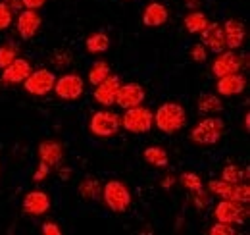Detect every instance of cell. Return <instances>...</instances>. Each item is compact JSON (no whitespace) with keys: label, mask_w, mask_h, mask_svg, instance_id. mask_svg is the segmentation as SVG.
Wrapping results in <instances>:
<instances>
[{"label":"cell","mask_w":250,"mask_h":235,"mask_svg":"<svg viewBox=\"0 0 250 235\" xmlns=\"http://www.w3.org/2000/svg\"><path fill=\"white\" fill-rule=\"evenodd\" d=\"M154 125L160 131L173 135L187 125V112L179 102H164L154 112Z\"/></svg>","instance_id":"6da1fadb"},{"label":"cell","mask_w":250,"mask_h":235,"mask_svg":"<svg viewBox=\"0 0 250 235\" xmlns=\"http://www.w3.org/2000/svg\"><path fill=\"white\" fill-rule=\"evenodd\" d=\"M225 133V121L221 118L208 116L200 119L192 129L188 139L196 145H216Z\"/></svg>","instance_id":"7a4b0ae2"},{"label":"cell","mask_w":250,"mask_h":235,"mask_svg":"<svg viewBox=\"0 0 250 235\" xmlns=\"http://www.w3.org/2000/svg\"><path fill=\"white\" fill-rule=\"evenodd\" d=\"M102 199H104L106 206L116 214L127 212L129 206H131V201H133L131 191L127 189V185L124 181H118V179L106 181V185L102 187Z\"/></svg>","instance_id":"3957f363"},{"label":"cell","mask_w":250,"mask_h":235,"mask_svg":"<svg viewBox=\"0 0 250 235\" xmlns=\"http://www.w3.org/2000/svg\"><path fill=\"white\" fill-rule=\"evenodd\" d=\"M206 189H208V193L216 195L219 199L247 203V205L250 201L249 183H229V181H223V179H212V181H208Z\"/></svg>","instance_id":"277c9868"},{"label":"cell","mask_w":250,"mask_h":235,"mask_svg":"<svg viewBox=\"0 0 250 235\" xmlns=\"http://www.w3.org/2000/svg\"><path fill=\"white\" fill-rule=\"evenodd\" d=\"M152 125H154V112L141 104L127 108L122 116V127L129 133H148Z\"/></svg>","instance_id":"5b68a950"},{"label":"cell","mask_w":250,"mask_h":235,"mask_svg":"<svg viewBox=\"0 0 250 235\" xmlns=\"http://www.w3.org/2000/svg\"><path fill=\"white\" fill-rule=\"evenodd\" d=\"M89 127H91V133L96 137H102V139L114 137L122 129V116H118L112 110H98L91 118Z\"/></svg>","instance_id":"8992f818"},{"label":"cell","mask_w":250,"mask_h":235,"mask_svg":"<svg viewBox=\"0 0 250 235\" xmlns=\"http://www.w3.org/2000/svg\"><path fill=\"white\" fill-rule=\"evenodd\" d=\"M214 216L218 222L225 224H245L249 218V206L247 203H237V201H227L221 199L216 208H214Z\"/></svg>","instance_id":"52a82bcc"},{"label":"cell","mask_w":250,"mask_h":235,"mask_svg":"<svg viewBox=\"0 0 250 235\" xmlns=\"http://www.w3.org/2000/svg\"><path fill=\"white\" fill-rule=\"evenodd\" d=\"M54 83H56V73H52L50 70L42 68V70H33L31 73L25 77L23 89H25L29 94L44 96V94L52 93Z\"/></svg>","instance_id":"ba28073f"},{"label":"cell","mask_w":250,"mask_h":235,"mask_svg":"<svg viewBox=\"0 0 250 235\" xmlns=\"http://www.w3.org/2000/svg\"><path fill=\"white\" fill-rule=\"evenodd\" d=\"M52 91H54L62 100L71 102V100H77V98L83 94V91H85V81H83V77H81L79 73H63L62 77L56 79Z\"/></svg>","instance_id":"9c48e42d"},{"label":"cell","mask_w":250,"mask_h":235,"mask_svg":"<svg viewBox=\"0 0 250 235\" xmlns=\"http://www.w3.org/2000/svg\"><path fill=\"white\" fill-rule=\"evenodd\" d=\"M122 87V79L118 75H108L106 79H102L98 85H94V100L96 104L100 106H114L116 104V96H118V91Z\"/></svg>","instance_id":"30bf717a"},{"label":"cell","mask_w":250,"mask_h":235,"mask_svg":"<svg viewBox=\"0 0 250 235\" xmlns=\"http://www.w3.org/2000/svg\"><path fill=\"white\" fill-rule=\"evenodd\" d=\"M243 62L245 60L241 58L235 50H231V48L229 50H221V52H218V58L214 60V64H212V73L216 77L237 73V71H241Z\"/></svg>","instance_id":"8fae6325"},{"label":"cell","mask_w":250,"mask_h":235,"mask_svg":"<svg viewBox=\"0 0 250 235\" xmlns=\"http://www.w3.org/2000/svg\"><path fill=\"white\" fill-rule=\"evenodd\" d=\"M31 71H33L31 62L18 56L14 62H10L6 68H2L0 79H2V83H6V85H16V83H23L25 77H27Z\"/></svg>","instance_id":"7c38bea8"},{"label":"cell","mask_w":250,"mask_h":235,"mask_svg":"<svg viewBox=\"0 0 250 235\" xmlns=\"http://www.w3.org/2000/svg\"><path fill=\"white\" fill-rule=\"evenodd\" d=\"M42 25V18L37 10H27L23 8L18 16V22H16V29H18V35L23 39V41H29L37 35V31L41 29Z\"/></svg>","instance_id":"4fadbf2b"},{"label":"cell","mask_w":250,"mask_h":235,"mask_svg":"<svg viewBox=\"0 0 250 235\" xmlns=\"http://www.w3.org/2000/svg\"><path fill=\"white\" fill-rule=\"evenodd\" d=\"M21 208H23V214L27 216H44L48 210H50V197L44 193V191H29L25 197H23V203H21Z\"/></svg>","instance_id":"5bb4252c"},{"label":"cell","mask_w":250,"mask_h":235,"mask_svg":"<svg viewBox=\"0 0 250 235\" xmlns=\"http://www.w3.org/2000/svg\"><path fill=\"white\" fill-rule=\"evenodd\" d=\"M145 89L141 87L139 83H122V87L118 91V96H116V104L120 108H133V106H139L145 102Z\"/></svg>","instance_id":"9a60e30c"},{"label":"cell","mask_w":250,"mask_h":235,"mask_svg":"<svg viewBox=\"0 0 250 235\" xmlns=\"http://www.w3.org/2000/svg\"><path fill=\"white\" fill-rule=\"evenodd\" d=\"M221 27H223V35H225V45H227V48L237 50V48H241V47L245 45L247 27H245V24H243L241 20L231 18V20H227Z\"/></svg>","instance_id":"2e32d148"},{"label":"cell","mask_w":250,"mask_h":235,"mask_svg":"<svg viewBox=\"0 0 250 235\" xmlns=\"http://www.w3.org/2000/svg\"><path fill=\"white\" fill-rule=\"evenodd\" d=\"M245 89H247V77L241 71L221 75L218 77V83H216V91L221 96H235V94L245 93Z\"/></svg>","instance_id":"e0dca14e"},{"label":"cell","mask_w":250,"mask_h":235,"mask_svg":"<svg viewBox=\"0 0 250 235\" xmlns=\"http://www.w3.org/2000/svg\"><path fill=\"white\" fill-rule=\"evenodd\" d=\"M200 37H202V45L206 48H210L212 52H216V54L227 48L221 24H208L204 27V31H200Z\"/></svg>","instance_id":"ac0fdd59"},{"label":"cell","mask_w":250,"mask_h":235,"mask_svg":"<svg viewBox=\"0 0 250 235\" xmlns=\"http://www.w3.org/2000/svg\"><path fill=\"white\" fill-rule=\"evenodd\" d=\"M63 158V147L60 141L54 139H46L39 145V160L46 166H58Z\"/></svg>","instance_id":"d6986e66"},{"label":"cell","mask_w":250,"mask_h":235,"mask_svg":"<svg viewBox=\"0 0 250 235\" xmlns=\"http://www.w3.org/2000/svg\"><path fill=\"white\" fill-rule=\"evenodd\" d=\"M167 18H169V12L160 2H150L143 12V24L146 27H160L167 22Z\"/></svg>","instance_id":"ffe728a7"},{"label":"cell","mask_w":250,"mask_h":235,"mask_svg":"<svg viewBox=\"0 0 250 235\" xmlns=\"http://www.w3.org/2000/svg\"><path fill=\"white\" fill-rule=\"evenodd\" d=\"M77 191L85 201H98L102 197V183L94 176H87L79 183Z\"/></svg>","instance_id":"44dd1931"},{"label":"cell","mask_w":250,"mask_h":235,"mask_svg":"<svg viewBox=\"0 0 250 235\" xmlns=\"http://www.w3.org/2000/svg\"><path fill=\"white\" fill-rule=\"evenodd\" d=\"M143 158L158 170H166L167 164H169V156H167V150L164 147H146L143 152Z\"/></svg>","instance_id":"7402d4cb"},{"label":"cell","mask_w":250,"mask_h":235,"mask_svg":"<svg viewBox=\"0 0 250 235\" xmlns=\"http://www.w3.org/2000/svg\"><path fill=\"white\" fill-rule=\"evenodd\" d=\"M85 48L91 54H102V52H106L110 48V37L106 33H100V31L93 33V35H89L85 39Z\"/></svg>","instance_id":"603a6c76"},{"label":"cell","mask_w":250,"mask_h":235,"mask_svg":"<svg viewBox=\"0 0 250 235\" xmlns=\"http://www.w3.org/2000/svg\"><path fill=\"white\" fill-rule=\"evenodd\" d=\"M210 22H208V16L204 14V12H198V10H190L187 16H185V20H183V25H185V29L188 33H200V31H204V27L208 25Z\"/></svg>","instance_id":"cb8c5ba5"},{"label":"cell","mask_w":250,"mask_h":235,"mask_svg":"<svg viewBox=\"0 0 250 235\" xmlns=\"http://www.w3.org/2000/svg\"><path fill=\"white\" fill-rule=\"evenodd\" d=\"M221 110H223V102L216 94H202L198 98V112L200 114L212 116V114H218Z\"/></svg>","instance_id":"d4e9b609"},{"label":"cell","mask_w":250,"mask_h":235,"mask_svg":"<svg viewBox=\"0 0 250 235\" xmlns=\"http://www.w3.org/2000/svg\"><path fill=\"white\" fill-rule=\"evenodd\" d=\"M247 177H249V170H247V168H241V166H237V164H227V166H223L219 179L229 181V183H241V181H245Z\"/></svg>","instance_id":"484cf974"},{"label":"cell","mask_w":250,"mask_h":235,"mask_svg":"<svg viewBox=\"0 0 250 235\" xmlns=\"http://www.w3.org/2000/svg\"><path fill=\"white\" fill-rule=\"evenodd\" d=\"M110 73H112V71H110V64L104 62V60H96L93 66H91V70H89V83H91V85H98V83H100L102 79H106Z\"/></svg>","instance_id":"4316f807"},{"label":"cell","mask_w":250,"mask_h":235,"mask_svg":"<svg viewBox=\"0 0 250 235\" xmlns=\"http://www.w3.org/2000/svg\"><path fill=\"white\" fill-rule=\"evenodd\" d=\"M177 181H179L187 191H190V193H196V191L204 189V181L200 179L198 174H194V172H183Z\"/></svg>","instance_id":"83f0119b"},{"label":"cell","mask_w":250,"mask_h":235,"mask_svg":"<svg viewBox=\"0 0 250 235\" xmlns=\"http://www.w3.org/2000/svg\"><path fill=\"white\" fill-rule=\"evenodd\" d=\"M18 56H20V48H18L16 45H12V43L2 45V47H0V70L6 68L10 62H14Z\"/></svg>","instance_id":"f1b7e54d"},{"label":"cell","mask_w":250,"mask_h":235,"mask_svg":"<svg viewBox=\"0 0 250 235\" xmlns=\"http://www.w3.org/2000/svg\"><path fill=\"white\" fill-rule=\"evenodd\" d=\"M71 52L69 50H56V52H52V56H50V64L56 68V70H65L69 64H71Z\"/></svg>","instance_id":"f546056e"},{"label":"cell","mask_w":250,"mask_h":235,"mask_svg":"<svg viewBox=\"0 0 250 235\" xmlns=\"http://www.w3.org/2000/svg\"><path fill=\"white\" fill-rule=\"evenodd\" d=\"M14 24V10L2 0L0 2V31L8 29Z\"/></svg>","instance_id":"4dcf8cb0"},{"label":"cell","mask_w":250,"mask_h":235,"mask_svg":"<svg viewBox=\"0 0 250 235\" xmlns=\"http://www.w3.org/2000/svg\"><path fill=\"white\" fill-rule=\"evenodd\" d=\"M190 60L192 62H206L208 58V48L202 45V43H198V45H194L192 48H190Z\"/></svg>","instance_id":"1f68e13d"},{"label":"cell","mask_w":250,"mask_h":235,"mask_svg":"<svg viewBox=\"0 0 250 235\" xmlns=\"http://www.w3.org/2000/svg\"><path fill=\"white\" fill-rule=\"evenodd\" d=\"M210 234L212 235H235V228L231 224H225V222H216L212 228H210Z\"/></svg>","instance_id":"d6a6232c"},{"label":"cell","mask_w":250,"mask_h":235,"mask_svg":"<svg viewBox=\"0 0 250 235\" xmlns=\"http://www.w3.org/2000/svg\"><path fill=\"white\" fill-rule=\"evenodd\" d=\"M48 174H50V166H46V164L39 162L37 170L33 172V183H42V181L48 177Z\"/></svg>","instance_id":"836d02e7"},{"label":"cell","mask_w":250,"mask_h":235,"mask_svg":"<svg viewBox=\"0 0 250 235\" xmlns=\"http://www.w3.org/2000/svg\"><path fill=\"white\" fill-rule=\"evenodd\" d=\"M194 195V206L198 208V210H202V208H206L208 205V201H210V193H206L204 189H200V191H196V193H192Z\"/></svg>","instance_id":"e575fe53"},{"label":"cell","mask_w":250,"mask_h":235,"mask_svg":"<svg viewBox=\"0 0 250 235\" xmlns=\"http://www.w3.org/2000/svg\"><path fill=\"white\" fill-rule=\"evenodd\" d=\"M41 232L44 235H60L62 234V230H60V226L56 224V222H44L42 226H41Z\"/></svg>","instance_id":"d590c367"},{"label":"cell","mask_w":250,"mask_h":235,"mask_svg":"<svg viewBox=\"0 0 250 235\" xmlns=\"http://www.w3.org/2000/svg\"><path fill=\"white\" fill-rule=\"evenodd\" d=\"M21 2H23V8L27 10H41L46 4V0H21Z\"/></svg>","instance_id":"8d00e7d4"},{"label":"cell","mask_w":250,"mask_h":235,"mask_svg":"<svg viewBox=\"0 0 250 235\" xmlns=\"http://www.w3.org/2000/svg\"><path fill=\"white\" fill-rule=\"evenodd\" d=\"M175 181H177V177L173 176V174H167V176H164L160 179V187H164V189H171L173 185H175Z\"/></svg>","instance_id":"74e56055"},{"label":"cell","mask_w":250,"mask_h":235,"mask_svg":"<svg viewBox=\"0 0 250 235\" xmlns=\"http://www.w3.org/2000/svg\"><path fill=\"white\" fill-rule=\"evenodd\" d=\"M14 12H20V10H23V2L21 0H4Z\"/></svg>","instance_id":"f35d334b"},{"label":"cell","mask_w":250,"mask_h":235,"mask_svg":"<svg viewBox=\"0 0 250 235\" xmlns=\"http://www.w3.org/2000/svg\"><path fill=\"white\" fill-rule=\"evenodd\" d=\"M185 2H187V6L190 8V10H194V8H196V6H198L202 0H185Z\"/></svg>","instance_id":"ab89813d"},{"label":"cell","mask_w":250,"mask_h":235,"mask_svg":"<svg viewBox=\"0 0 250 235\" xmlns=\"http://www.w3.org/2000/svg\"><path fill=\"white\" fill-rule=\"evenodd\" d=\"M245 131H247V133L250 131V114L249 112L245 114Z\"/></svg>","instance_id":"60d3db41"}]
</instances>
